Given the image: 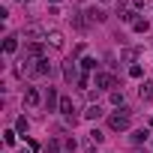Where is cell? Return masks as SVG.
I'll return each mask as SVG.
<instances>
[{
    "label": "cell",
    "instance_id": "obj_1",
    "mask_svg": "<svg viewBox=\"0 0 153 153\" xmlns=\"http://www.w3.org/2000/svg\"><path fill=\"white\" fill-rule=\"evenodd\" d=\"M48 72H51V63H48V57H39V60H33V57H24V63L18 66V75H27V78H45Z\"/></svg>",
    "mask_w": 153,
    "mask_h": 153
},
{
    "label": "cell",
    "instance_id": "obj_2",
    "mask_svg": "<svg viewBox=\"0 0 153 153\" xmlns=\"http://www.w3.org/2000/svg\"><path fill=\"white\" fill-rule=\"evenodd\" d=\"M129 120H132V111L129 108H120V111H114L108 117V129L111 132H123V129H129Z\"/></svg>",
    "mask_w": 153,
    "mask_h": 153
},
{
    "label": "cell",
    "instance_id": "obj_3",
    "mask_svg": "<svg viewBox=\"0 0 153 153\" xmlns=\"http://www.w3.org/2000/svg\"><path fill=\"white\" fill-rule=\"evenodd\" d=\"M21 36H24L27 42H42V39L48 36V30H45L42 24H27V27L21 30Z\"/></svg>",
    "mask_w": 153,
    "mask_h": 153
},
{
    "label": "cell",
    "instance_id": "obj_4",
    "mask_svg": "<svg viewBox=\"0 0 153 153\" xmlns=\"http://www.w3.org/2000/svg\"><path fill=\"white\" fill-rule=\"evenodd\" d=\"M93 87H96V90H114V87H117V78H114L111 72H96Z\"/></svg>",
    "mask_w": 153,
    "mask_h": 153
},
{
    "label": "cell",
    "instance_id": "obj_5",
    "mask_svg": "<svg viewBox=\"0 0 153 153\" xmlns=\"http://www.w3.org/2000/svg\"><path fill=\"white\" fill-rule=\"evenodd\" d=\"M63 78H66L69 84L81 78V75H78V69H75V60H69V63H63Z\"/></svg>",
    "mask_w": 153,
    "mask_h": 153
},
{
    "label": "cell",
    "instance_id": "obj_6",
    "mask_svg": "<svg viewBox=\"0 0 153 153\" xmlns=\"http://www.w3.org/2000/svg\"><path fill=\"white\" fill-rule=\"evenodd\" d=\"M45 108H48V111L60 108V96H57V90H54V87H48V90H45Z\"/></svg>",
    "mask_w": 153,
    "mask_h": 153
},
{
    "label": "cell",
    "instance_id": "obj_7",
    "mask_svg": "<svg viewBox=\"0 0 153 153\" xmlns=\"http://www.w3.org/2000/svg\"><path fill=\"white\" fill-rule=\"evenodd\" d=\"M27 57H33V60L45 57V45H42V42H30V45H27Z\"/></svg>",
    "mask_w": 153,
    "mask_h": 153
},
{
    "label": "cell",
    "instance_id": "obj_8",
    "mask_svg": "<svg viewBox=\"0 0 153 153\" xmlns=\"http://www.w3.org/2000/svg\"><path fill=\"white\" fill-rule=\"evenodd\" d=\"M138 96H141V102H153V84H150V81H141Z\"/></svg>",
    "mask_w": 153,
    "mask_h": 153
},
{
    "label": "cell",
    "instance_id": "obj_9",
    "mask_svg": "<svg viewBox=\"0 0 153 153\" xmlns=\"http://www.w3.org/2000/svg\"><path fill=\"white\" fill-rule=\"evenodd\" d=\"M45 42H51V48H63V33L60 30H48Z\"/></svg>",
    "mask_w": 153,
    "mask_h": 153
},
{
    "label": "cell",
    "instance_id": "obj_10",
    "mask_svg": "<svg viewBox=\"0 0 153 153\" xmlns=\"http://www.w3.org/2000/svg\"><path fill=\"white\" fill-rule=\"evenodd\" d=\"M24 102H27V105H39V102H42L39 90H36V87H27V90H24Z\"/></svg>",
    "mask_w": 153,
    "mask_h": 153
},
{
    "label": "cell",
    "instance_id": "obj_11",
    "mask_svg": "<svg viewBox=\"0 0 153 153\" xmlns=\"http://www.w3.org/2000/svg\"><path fill=\"white\" fill-rule=\"evenodd\" d=\"M147 138H150V129H147V126H144V129H135V132H132V144H135V147H138V144H144Z\"/></svg>",
    "mask_w": 153,
    "mask_h": 153
},
{
    "label": "cell",
    "instance_id": "obj_12",
    "mask_svg": "<svg viewBox=\"0 0 153 153\" xmlns=\"http://www.w3.org/2000/svg\"><path fill=\"white\" fill-rule=\"evenodd\" d=\"M15 48H18V36H6L3 39V54H15Z\"/></svg>",
    "mask_w": 153,
    "mask_h": 153
},
{
    "label": "cell",
    "instance_id": "obj_13",
    "mask_svg": "<svg viewBox=\"0 0 153 153\" xmlns=\"http://www.w3.org/2000/svg\"><path fill=\"white\" fill-rule=\"evenodd\" d=\"M84 117H87V120H99V117H102V105H87Z\"/></svg>",
    "mask_w": 153,
    "mask_h": 153
},
{
    "label": "cell",
    "instance_id": "obj_14",
    "mask_svg": "<svg viewBox=\"0 0 153 153\" xmlns=\"http://www.w3.org/2000/svg\"><path fill=\"white\" fill-rule=\"evenodd\" d=\"M132 30H135V33H147V30H150V24H147V18H135V24H132Z\"/></svg>",
    "mask_w": 153,
    "mask_h": 153
},
{
    "label": "cell",
    "instance_id": "obj_15",
    "mask_svg": "<svg viewBox=\"0 0 153 153\" xmlns=\"http://www.w3.org/2000/svg\"><path fill=\"white\" fill-rule=\"evenodd\" d=\"M81 69H84V72H93V69H96V57H84V60H81Z\"/></svg>",
    "mask_w": 153,
    "mask_h": 153
},
{
    "label": "cell",
    "instance_id": "obj_16",
    "mask_svg": "<svg viewBox=\"0 0 153 153\" xmlns=\"http://www.w3.org/2000/svg\"><path fill=\"white\" fill-rule=\"evenodd\" d=\"M27 126H30V123H27V117H18V120H15V132L27 135Z\"/></svg>",
    "mask_w": 153,
    "mask_h": 153
},
{
    "label": "cell",
    "instance_id": "obj_17",
    "mask_svg": "<svg viewBox=\"0 0 153 153\" xmlns=\"http://www.w3.org/2000/svg\"><path fill=\"white\" fill-rule=\"evenodd\" d=\"M87 15H90V21H105V12L102 9H87Z\"/></svg>",
    "mask_w": 153,
    "mask_h": 153
},
{
    "label": "cell",
    "instance_id": "obj_18",
    "mask_svg": "<svg viewBox=\"0 0 153 153\" xmlns=\"http://www.w3.org/2000/svg\"><path fill=\"white\" fill-rule=\"evenodd\" d=\"M120 18H123V21H129V24H135V18H138V15H135L132 9H123V12H120Z\"/></svg>",
    "mask_w": 153,
    "mask_h": 153
},
{
    "label": "cell",
    "instance_id": "obj_19",
    "mask_svg": "<svg viewBox=\"0 0 153 153\" xmlns=\"http://www.w3.org/2000/svg\"><path fill=\"white\" fill-rule=\"evenodd\" d=\"M111 102L120 108V105H123V90H111Z\"/></svg>",
    "mask_w": 153,
    "mask_h": 153
},
{
    "label": "cell",
    "instance_id": "obj_20",
    "mask_svg": "<svg viewBox=\"0 0 153 153\" xmlns=\"http://www.w3.org/2000/svg\"><path fill=\"white\" fill-rule=\"evenodd\" d=\"M87 138H90V141H96V144H102V141H105V135H102L99 129H90V135H87Z\"/></svg>",
    "mask_w": 153,
    "mask_h": 153
},
{
    "label": "cell",
    "instance_id": "obj_21",
    "mask_svg": "<svg viewBox=\"0 0 153 153\" xmlns=\"http://www.w3.org/2000/svg\"><path fill=\"white\" fill-rule=\"evenodd\" d=\"M129 75H132V78H141V75H144V69H141L138 63H132V66H129Z\"/></svg>",
    "mask_w": 153,
    "mask_h": 153
},
{
    "label": "cell",
    "instance_id": "obj_22",
    "mask_svg": "<svg viewBox=\"0 0 153 153\" xmlns=\"http://www.w3.org/2000/svg\"><path fill=\"white\" fill-rule=\"evenodd\" d=\"M75 84H78V90H90V78H87V75H81Z\"/></svg>",
    "mask_w": 153,
    "mask_h": 153
},
{
    "label": "cell",
    "instance_id": "obj_23",
    "mask_svg": "<svg viewBox=\"0 0 153 153\" xmlns=\"http://www.w3.org/2000/svg\"><path fill=\"white\" fill-rule=\"evenodd\" d=\"M15 135H18L15 129H6V132H3V141H6V144H15Z\"/></svg>",
    "mask_w": 153,
    "mask_h": 153
},
{
    "label": "cell",
    "instance_id": "obj_24",
    "mask_svg": "<svg viewBox=\"0 0 153 153\" xmlns=\"http://www.w3.org/2000/svg\"><path fill=\"white\" fill-rule=\"evenodd\" d=\"M84 153H96V141L87 138V141H84Z\"/></svg>",
    "mask_w": 153,
    "mask_h": 153
},
{
    "label": "cell",
    "instance_id": "obj_25",
    "mask_svg": "<svg viewBox=\"0 0 153 153\" xmlns=\"http://www.w3.org/2000/svg\"><path fill=\"white\" fill-rule=\"evenodd\" d=\"M45 153H57V141H48L45 144Z\"/></svg>",
    "mask_w": 153,
    "mask_h": 153
},
{
    "label": "cell",
    "instance_id": "obj_26",
    "mask_svg": "<svg viewBox=\"0 0 153 153\" xmlns=\"http://www.w3.org/2000/svg\"><path fill=\"white\" fill-rule=\"evenodd\" d=\"M132 6H135V9H141V6H144V0H132Z\"/></svg>",
    "mask_w": 153,
    "mask_h": 153
},
{
    "label": "cell",
    "instance_id": "obj_27",
    "mask_svg": "<svg viewBox=\"0 0 153 153\" xmlns=\"http://www.w3.org/2000/svg\"><path fill=\"white\" fill-rule=\"evenodd\" d=\"M147 126H150V129H153V117H150V123H147Z\"/></svg>",
    "mask_w": 153,
    "mask_h": 153
},
{
    "label": "cell",
    "instance_id": "obj_28",
    "mask_svg": "<svg viewBox=\"0 0 153 153\" xmlns=\"http://www.w3.org/2000/svg\"><path fill=\"white\" fill-rule=\"evenodd\" d=\"M135 153H144V150H138V147H135Z\"/></svg>",
    "mask_w": 153,
    "mask_h": 153
},
{
    "label": "cell",
    "instance_id": "obj_29",
    "mask_svg": "<svg viewBox=\"0 0 153 153\" xmlns=\"http://www.w3.org/2000/svg\"><path fill=\"white\" fill-rule=\"evenodd\" d=\"M21 153H33V150H21Z\"/></svg>",
    "mask_w": 153,
    "mask_h": 153
},
{
    "label": "cell",
    "instance_id": "obj_30",
    "mask_svg": "<svg viewBox=\"0 0 153 153\" xmlns=\"http://www.w3.org/2000/svg\"><path fill=\"white\" fill-rule=\"evenodd\" d=\"M51 3H60V0H51Z\"/></svg>",
    "mask_w": 153,
    "mask_h": 153
}]
</instances>
